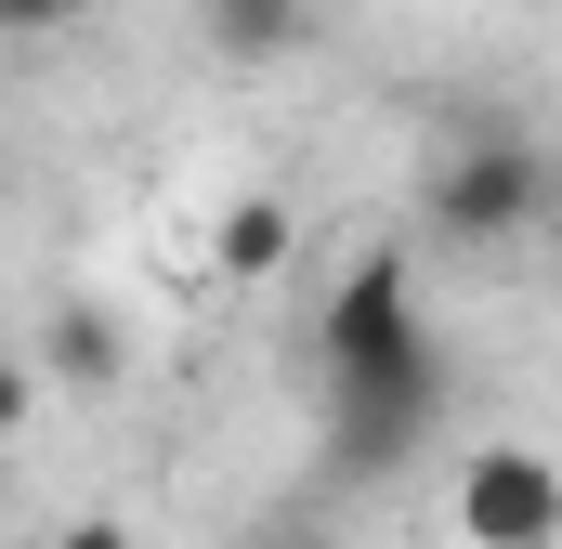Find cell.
I'll return each mask as SVG.
<instances>
[{
  "mask_svg": "<svg viewBox=\"0 0 562 549\" xmlns=\"http://www.w3.org/2000/svg\"><path fill=\"white\" fill-rule=\"evenodd\" d=\"M431 393H445V354H431V327H419V288H406L393 249H367V262L327 288V406H340V458H353V471H393V458L431 432Z\"/></svg>",
  "mask_w": 562,
  "mask_h": 549,
  "instance_id": "1",
  "label": "cell"
},
{
  "mask_svg": "<svg viewBox=\"0 0 562 549\" xmlns=\"http://www.w3.org/2000/svg\"><path fill=\"white\" fill-rule=\"evenodd\" d=\"M550 157L524 132H458L445 157H431V183H419V210H431V236H458V249H510L524 223H550Z\"/></svg>",
  "mask_w": 562,
  "mask_h": 549,
  "instance_id": "2",
  "label": "cell"
},
{
  "mask_svg": "<svg viewBox=\"0 0 562 549\" xmlns=\"http://www.w3.org/2000/svg\"><path fill=\"white\" fill-rule=\"evenodd\" d=\"M445 511H458V549H562V458L550 445H458V484H445Z\"/></svg>",
  "mask_w": 562,
  "mask_h": 549,
  "instance_id": "3",
  "label": "cell"
},
{
  "mask_svg": "<svg viewBox=\"0 0 562 549\" xmlns=\"http://www.w3.org/2000/svg\"><path fill=\"white\" fill-rule=\"evenodd\" d=\"M119 367H132L119 314H105V301H66L53 340H40V380H53V393H119Z\"/></svg>",
  "mask_w": 562,
  "mask_h": 549,
  "instance_id": "4",
  "label": "cell"
},
{
  "mask_svg": "<svg viewBox=\"0 0 562 549\" xmlns=\"http://www.w3.org/2000/svg\"><path fill=\"white\" fill-rule=\"evenodd\" d=\"M288 249H301L288 197H236V210L210 223V262H223V274H288Z\"/></svg>",
  "mask_w": 562,
  "mask_h": 549,
  "instance_id": "5",
  "label": "cell"
},
{
  "mask_svg": "<svg viewBox=\"0 0 562 549\" xmlns=\"http://www.w3.org/2000/svg\"><path fill=\"white\" fill-rule=\"evenodd\" d=\"M301 26H314V0H210V40H223L236 66H276V53H301Z\"/></svg>",
  "mask_w": 562,
  "mask_h": 549,
  "instance_id": "6",
  "label": "cell"
},
{
  "mask_svg": "<svg viewBox=\"0 0 562 549\" xmlns=\"http://www.w3.org/2000/svg\"><path fill=\"white\" fill-rule=\"evenodd\" d=\"M40 549H144V537H132V524H119V511H79V524H53V537H40Z\"/></svg>",
  "mask_w": 562,
  "mask_h": 549,
  "instance_id": "7",
  "label": "cell"
},
{
  "mask_svg": "<svg viewBox=\"0 0 562 549\" xmlns=\"http://www.w3.org/2000/svg\"><path fill=\"white\" fill-rule=\"evenodd\" d=\"M26 406H40V367H0V432H13Z\"/></svg>",
  "mask_w": 562,
  "mask_h": 549,
  "instance_id": "8",
  "label": "cell"
},
{
  "mask_svg": "<svg viewBox=\"0 0 562 549\" xmlns=\"http://www.w3.org/2000/svg\"><path fill=\"white\" fill-rule=\"evenodd\" d=\"M79 0H0V26H66Z\"/></svg>",
  "mask_w": 562,
  "mask_h": 549,
  "instance_id": "9",
  "label": "cell"
},
{
  "mask_svg": "<svg viewBox=\"0 0 562 549\" xmlns=\"http://www.w3.org/2000/svg\"><path fill=\"white\" fill-rule=\"evenodd\" d=\"M249 549H327V537H314V524H276V537H249Z\"/></svg>",
  "mask_w": 562,
  "mask_h": 549,
  "instance_id": "10",
  "label": "cell"
}]
</instances>
